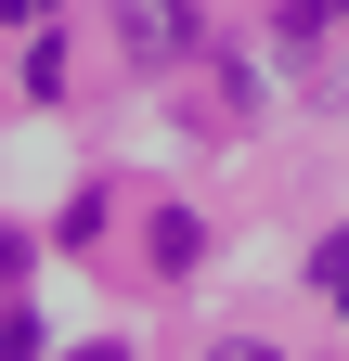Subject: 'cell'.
Wrapping results in <instances>:
<instances>
[{
  "mask_svg": "<svg viewBox=\"0 0 349 361\" xmlns=\"http://www.w3.org/2000/svg\"><path fill=\"white\" fill-rule=\"evenodd\" d=\"M117 39H129L143 65H182V52H194V0H117Z\"/></svg>",
  "mask_w": 349,
  "mask_h": 361,
  "instance_id": "obj_1",
  "label": "cell"
},
{
  "mask_svg": "<svg viewBox=\"0 0 349 361\" xmlns=\"http://www.w3.org/2000/svg\"><path fill=\"white\" fill-rule=\"evenodd\" d=\"M324 297H336V310H349V233H336V245H324Z\"/></svg>",
  "mask_w": 349,
  "mask_h": 361,
  "instance_id": "obj_2",
  "label": "cell"
},
{
  "mask_svg": "<svg viewBox=\"0 0 349 361\" xmlns=\"http://www.w3.org/2000/svg\"><path fill=\"white\" fill-rule=\"evenodd\" d=\"M207 361H272V348H259V336H220V348H207Z\"/></svg>",
  "mask_w": 349,
  "mask_h": 361,
  "instance_id": "obj_3",
  "label": "cell"
},
{
  "mask_svg": "<svg viewBox=\"0 0 349 361\" xmlns=\"http://www.w3.org/2000/svg\"><path fill=\"white\" fill-rule=\"evenodd\" d=\"M78 361H129V348H78Z\"/></svg>",
  "mask_w": 349,
  "mask_h": 361,
  "instance_id": "obj_4",
  "label": "cell"
},
{
  "mask_svg": "<svg viewBox=\"0 0 349 361\" xmlns=\"http://www.w3.org/2000/svg\"><path fill=\"white\" fill-rule=\"evenodd\" d=\"M336 104H349V90H336Z\"/></svg>",
  "mask_w": 349,
  "mask_h": 361,
  "instance_id": "obj_5",
  "label": "cell"
}]
</instances>
